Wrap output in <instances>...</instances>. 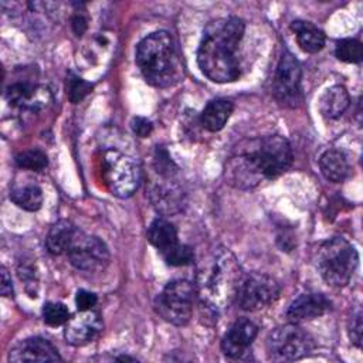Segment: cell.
I'll list each match as a JSON object with an SVG mask.
<instances>
[{"instance_id": "1", "label": "cell", "mask_w": 363, "mask_h": 363, "mask_svg": "<svg viewBox=\"0 0 363 363\" xmlns=\"http://www.w3.org/2000/svg\"><path fill=\"white\" fill-rule=\"evenodd\" d=\"M244 30V21L234 16L211 21L206 27L197 50V64L213 82H231L240 77L235 52Z\"/></svg>"}, {"instance_id": "2", "label": "cell", "mask_w": 363, "mask_h": 363, "mask_svg": "<svg viewBox=\"0 0 363 363\" xmlns=\"http://www.w3.org/2000/svg\"><path fill=\"white\" fill-rule=\"evenodd\" d=\"M241 281V267L235 257L227 248H217L199 268L196 292L201 303L218 312L235 301Z\"/></svg>"}, {"instance_id": "3", "label": "cell", "mask_w": 363, "mask_h": 363, "mask_svg": "<svg viewBox=\"0 0 363 363\" xmlns=\"http://www.w3.org/2000/svg\"><path fill=\"white\" fill-rule=\"evenodd\" d=\"M135 61L145 79L155 86H170L182 77L180 58L167 31L146 35L136 47Z\"/></svg>"}, {"instance_id": "4", "label": "cell", "mask_w": 363, "mask_h": 363, "mask_svg": "<svg viewBox=\"0 0 363 363\" xmlns=\"http://www.w3.org/2000/svg\"><path fill=\"white\" fill-rule=\"evenodd\" d=\"M357 261V251L343 237H333L323 241L315 255V265L319 275L332 286L347 285L354 274Z\"/></svg>"}, {"instance_id": "5", "label": "cell", "mask_w": 363, "mask_h": 363, "mask_svg": "<svg viewBox=\"0 0 363 363\" xmlns=\"http://www.w3.org/2000/svg\"><path fill=\"white\" fill-rule=\"evenodd\" d=\"M313 349V337L295 322L275 328L267 339V353L274 362L299 360Z\"/></svg>"}, {"instance_id": "6", "label": "cell", "mask_w": 363, "mask_h": 363, "mask_svg": "<svg viewBox=\"0 0 363 363\" xmlns=\"http://www.w3.org/2000/svg\"><path fill=\"white\" fill-rule=\"evenodd\" d=\"M196 285L187 279H173L159 294L155 302L156 312L169 323L186 325L193 313Z\"/></svg>"}, {"instance_id": "7", "label": "cell", "mask_w": 363, "mask_h": 363, "mask_svg": "<svg viewBox=\"0 0 363 363\" xmlns=\"http://www.w3.org/2000/svg\"><path fill=\"white\" fill-rule=\"evenodd\" d=\"M264 179H274L286 172L292 164V149L289 142L279 135H269L245 150Z\"/></svg>"}, {"instance_id": "8", "label": "cell", "mask_w": 363, "mask_h": 363, "mask_svg": "<svg viewBox=\"0 0 363 363\" xmlns=\"http://www.w3.org/2000/svg\"><path fill=\"white\" fill-rule=\"evenodd\" d=\"M102 177L113 196L126 199L138 189L140 173L129 156L111 149L102 156Z\"/></svg>"}, {"instance_id": "9", "label": "cell", "mask_w": 363, "mask_h": 363, "mask_svg": "<svg viewBox=\"0 0 363 363\" xmlns=\"http://www.w3.org/2000/svg\"><path fill=\"white\" fill-rule=\"evenodd\" d=\"M279 294L281 285L274 277L268 274L254 272L242 277L235 296V302L242 311L255 312L274 303L278 299Z\"/></svg>"}, {"instance_id": "10", "label": "cell", "mask_w": 363, "mask_h": 363, "mask_svg": "<svg viewBox=\"0 0 363 363\" xmlns=\"http://www.w3.org/2000/svg\"><path fill=\"white\" fill-rule=\"evenodd\" d=\"M67 254L69 262L77 269L86 272H98L105 269L111 259L109 250L105 242L95 235L82 233L81 230L77 231Z\"/></svg>"}, {"instance_id": "11", "label": "cell", "mask_w": 363, "mask_h": 363, "mask_svg": "<svg viewBox=\"0 0 363 363\" xmlns=\"http://www.w3.org/2000/svg\"><path fill=\"white\" fill-rule=\"evenodd\" d=\"M301 78L302 69L299 61L292 52L284 51L278 61L272 82V94L281 105L294 108L301 102Z\"/></svg>"}, {"instance_id": "12", "label": "cell", "mask_w": 363, "mask_h": 363, "mask_svg": "<svg viewBox=\"0 0 363 363\" xmlns=\"http://www.w3.org/2000/svg\"><path fill=\"white\" fill-rule=\"evenodd\" d=\"M147 194L155 210L163 216H172L183 210L184 193L174 176H160V180H153Z\"/></svg>"}, {"instance_id": "13", "label": "cell", "mask_w": 363, "mask_h": 363, "mask_svg": "<svg viewBox=\"0 0 363 363\" xmlns=\"http://www.w3.org/2000/svg\"><path fill=\"white\" fill-rule=\"evenodd\" d=\"M102 328L104 323L96 311H78L67 320L64 337L72 346H84L95 340L102 332Z\"/></svg>"}, {"instance_id": "14", "label": "cell", "mask_w": 363, "mask_h": 363, "mask_svg": "<svg viewBox=\"0 0 363 363\" xmlns=\"http://www.w3.org/2000/svg\"><path fill=\"white\" fill-rule=\"evenodd\" d=\"M257 333L258 326L252 320L247 318L237 319L221 340L223 353L231 359L241 357L252 345Z\"/></svg>"}, {"instance_id": "15", "label": "cell", "mask_w": 363, "mask_h": 363, "mask_svg": "<svg viewBox=\"0 0 363 363\" xmlns=\"http://www.w3.org/2000/svg\"><path fill=\"white\" fill-rule=\"evenodd\" d=\"M13 363L21 362H57L61 360L58 350L47 339L34 336L18 342L9 353Z\"/></svg>"}, {"instance_id": "16", "label": "cell", "mask_w": 363, "mask_h": 363, "mask_svg": "<svg viewBox=\"0 0 363 363\" xmlns=\"http://www.w3.org/2000/svg\"><path fill=\"white\" fill-rule=\"evenodd\" d=\"M225 179L227 183L238 189H252L265 180L247 152H242L227 162Z\"/></svg>"}, {"instance_id": "17", "label": "cell", "mask_w": 363, "mask_h": 363, "mask_svg": "<svg viewBox=\"0 0 363 363\" xmlns=\"http://www.w3.org/2000/svg\"><path fill=\"white\" fill-rule=\"evenodd\" d=\"M330 301L323 294H302L288 306L286 318L289 319V322L295 323L311 320L325 315L328 311H330Z\"/></svg>"}, {"instance_id": "18", "label": "cell", "mask_w": 363, "mask_h": 363, "mask_svg": "<svg viewBox=\"0 0 363 363\" xmlns=\"http://www.w3.org/2000/svg\"><path fill=\"white\" fill-rule=\"evenodd\" d=\"M7 99L11 105L23 109H38L47 104V89L28 82H16L7 88Z\"/></svg>"}, {"instance_id": "19", "label": "cell", "mask_w": 363, "mask_h": 363, "mask_svg": "<svg viewBox=\"0 0 363 363\" xmlns=\"http://www.w3.org/2000/svg\"><path fill=\"white\" fill-rule=\"evenodd\" d=\"M350 105V96L343 85H332L319 98L318 108L323 118L336 119Z\"/></svg>"}, {"instance_id": "20", "label": "cell", "mask_w": 363, "mask_h": 363, "mask_svg": "<svg viewBox=\"0 0 363 363\" xmlns=\"http://www.w3.org/2000/svg\"><path fill=\"white\" fill-rule=\"evenodd\" d=\"M319 167L322 174L333 183L346 180L350 173V164L346 155L337 149L326 150L319 159Z\"/></svg>"}, {"instance_id": "21", "label": "cell", "mask_w": 363, "mask_h": 363, "mask_svg": "<svg viewBox=\"0 0 363 363\" xmlns=\"http://www.w3.org/2000/svg\"><path fill=\"white\" fill-rule=\"evenodd\" d=\"M78 228L68 220H58L54 223L47 234L45 247L48 252L54 255H61L68 251Z\"/></svg>"}, {"instance_id": "22", "label": "cell", "mask_w": 363, "mask_h": 363, "mask_svg": "<svg viewBox=\"0 0 363 363\" xmlns=\"http://www.w3.org/2000/svg\"><path fill=\"white\" fill-rule=\"evenodd\" d=\"M233 104L227 99H213L210 101L201 115H200V122L203 128H206L210 132H218L224 128L227 121L230 119L233 113Z\"/></svg>"}, {"instance_id": "23", "label": "cell", "mask_w": 363, "mask_h": 363, "mask_svg": "<svg viewBox=\"0 0 363 363\" xmlns=\"http://www.w3.org/2000/svg\"><path fill=\"white\" fill-rule=\"evenodd\" d=\"M147 240L155 248H157L160 254L169 251L176 244H179L177 230L166 218H155L150 223L147 228Z\"/></svg>"}, {"instance_id": "24", "label": "cell", "mask_w": 363, "mask_h": 363, "mask_svg": "<svg viewBox=\"0 0 363 363\" xmlns=\"http://www.w3.org/2000/svg\"><path fill=\"white\" fill-rule=\"evenodd\" d=\"M291 28L296 34L298 45L306 52H318L325 45V34L320 28L309 21H292Z\"/></svg>"}, {"instance_id": "25", "label": "cell", "mask_w": 363, "mask_h": 363, "mask_svg": "<svg viewBox=\"0 0 363 363\" xmlns=\"http://www.w3.org/2000/svg\"><path fill=\"white\" fill-rule=\"evenodd\" d=\"M10 200L26 211H37L43 204V191L37 184L14 187L10 191Z\"/></svg>"}, {"instance_id": "26", "label": "cell", "mask_w": 363, "mask_h": 363, "mask_svg": "<svg viewBox=\"0 0 363 363\" xmlns=\"http://www.w3.org/2000/svg\"><path fill=\"white\" fill-rule=\"evenodd\" d=\"M335 55L343 62H360L363 58L362 43L354 38H345L337 41Z\"/></svg>"}, {"instance_id": "27", "label": "cell", "mask_w": 363, "mask_h": 363, "mask_svg": "<svg viewBox=\"0 0 363 363\" xmlns=\"http://www.w3.org/2000/svg\"><path fill=\"white\" fill-rule=\"evenodd\" d=\"M16 163L18 167L23 169H30V170H43L44 167H47V156L45 153H43L38 149H30V150H24L20 152L16 156Z\"/></svg>"}, {"instance_id": "28", "label": "cell", "mask_w": 363, "mask_h": 363, "mask_svg": "<svg viewBox=\"0 0 363 363\" xmlns=\"http://www.w3.org/2000/svg\"><path fill=\"white\" fill-rule=\"evenodd\" d=\"M43 318L47 325L60 326L69 319V311L61 302H47L43 308Z\"/></svg>"}, {"instance_id": "29", "label": "cell", "mask_w": 363, "mask_h": 363, "mask_svg": "<svg viewBox=\"0 0 363 363\" xmlns=\"http://www.w3.org/2000/svg\"><path fill=\"white\" fill-rule=\"evenodd\" d=\"M92 91V84L79 78L78 75L69 74L67 78V96L72 104L81 102Z\"/></svg>"}, {"instance_id": "30", "label": "cell", "mask_w": 363, "mask_h": 363, "mask_svg": "<svg viewBox=\"0 0 363 363\" xmlns=\"http://www.w3.org/2000/svg\"><path fill=\"white\" fill-rule=\"evenodd\" d=\"M162 257L169 265L180 267V265H189L194 261V252L189 245L184 244H176L169 251L163 252Z\"/></svg>"}, {"instance_id": "31", "label": "cell", "mask_w": 363, "mask_h": 363, "mask_svg": "<svg viewBox=\"0 0 363 363\" xmlns=\"http://www.w3.org/2000/svg\"><path fill=\"white\" fill-rule=\"evenodd\" d=\"M362 333H363V323H362V311L357 309L349 322V337L352 343L357 347L362 346Z\"/></svg>"}, {"instance_id": "32", "label": "cell", "mask_w": 363, "mask_h": 363, "mask_svg": "<svg viewBox=\"0 0 363 363\" xmlns=\"http://www.w3.org/2000/svg\"><path fill=\"white\" fill-rule=\"evenodd\" d=\"M98 298L94 292L85 291V289H79L75 295V303H77V309L78 311H88V309H94V306L96 305Z\"/></svg>"}, {"instance_id": "33", "label": "cell", "mask_w": 363, "mask_h": 363, "mask_svg": "<svg viewBox=\"0 0 363 363\" xmlns=\"http://www.w3.org/2000/svg\"><path fill=\"white\" fill-rule=\"evenodd\" d=\"M130 126L133 133H136L139 138H147L153 130L152 122L143 116H135L130 122Z\"/></svg>"}, {"instance_id": "34", "label": "cell", "mask_w": 363, "mask_h": 363, "mask_svg": "<svg viewBox=\"0 0 363 363\" xmlns=\"http://www.w3.org/2000/svg\"><path fill=\"white\" fill-rule=\"evenodd\" d=\"M0 291L3 296H11L13 295V284H11V277L9 275L7 269L1 267V285Z\"/></svg>"}, {"instance_id": "35", "label": "cell", "mask_w": 363, "mask_h": 363, "mask_svg": "<svg viewBox=\"0 0 363 363\" xmlns=\"http://www.w3.org/2000/svg\"><path fill=\"white\" fill-rule=\"evenodd\" d=\"M71 26H72V30L77 35H82L86 30V20L84 16L81 14H75L71 20Z\"/></svg>"}, {"instance_id": "36", "label": "cell", "mask_w": 363, "mask_h": 363, "mask_svg": "<svg viewBox=\"0 0 363 363\" xmlns=\"http://www.w3.org/2000/svg\"><path fill=\"white\" fill-rule=\"evenodd\" d=\"M118 360H122V362H123V360H130V362H133L135 359H133V357H129V356H119Z\"/></svg>"}]
</instances>
